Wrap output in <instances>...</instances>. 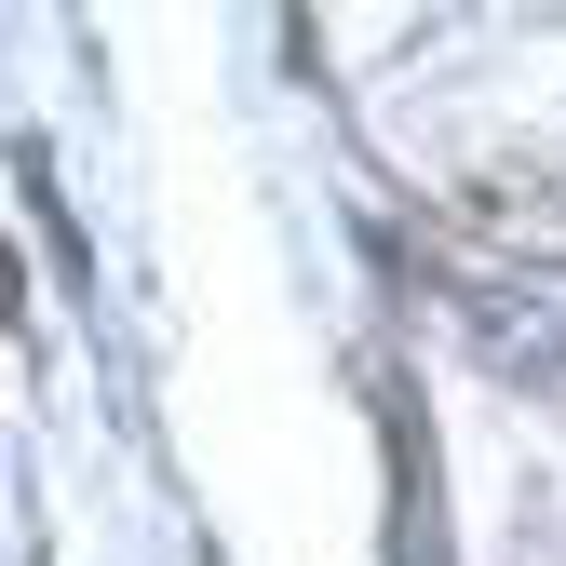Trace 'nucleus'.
Instances as JSON below:
<instances>
[]
</instances>
